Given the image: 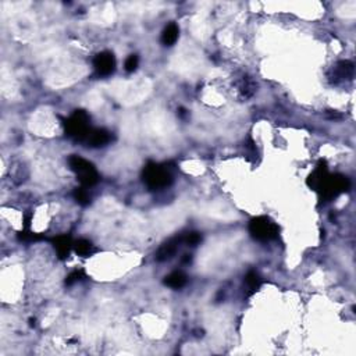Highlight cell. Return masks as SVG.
<instances>
[{
  "label": "cell",
  "mask_w": 356,
  "mask_h": 356,
  "mask_svg": "<svg viewBox=\"0 0 356 356\" xmlns=\"http://www.w3.org/2000/svg\"><path fill=\"white\" fill-rule=\"evenodd\" d=\"M307 185L313 188V190H316L324 200H330L332 198H337L342 192L349 190L351 184H349V180L345 176H341V174L331 176V174H328L327 163L320 160L316 170L313 171L307 178Z\"/></svg>",
  "instance_id": "obj_1"
},
{
  "label": "cell",
  "mask_w": 356,
  "mask_h": 356,
  "mask_svg": "<svg viewBox=\"0 0 356 356\" xmlns=\"http://www.w3.org/2000/svg\"><path fill=\"white\" fill-rule=\"evenodd\" d=\"M143 182L146 184L148 188L151 190H161L166 188L171 184L173 176L167 167H163L156 163H148L143 173H142Z\"/></svg>",
  "instance_id": "obj_2"
},
{
  "label": "cell",
  "mask_w": 356,
  "mask_h": 356,
  "mask_svg": "<svg viewBox=\"0 0 356 356\" xmlns=\"http://www.w3.org/2000/svg\"><path fill=\"white\" fill-rule=\"evenodd\" d=\"M249 233L256 241L267 242L278 237V227L273 220L266 216H259L250 220L249 223Z\"/></svg>",
  "instance_id": "obj_3"
},
{
  "label": "cell",
  "mask_w": 356,
  "mask_h": 356,
  "mask_svg": "<svg viewBox=\"0 0 356 356\" xmlns=\"http://www.w3.org/2000/svg\"><path fill=\"white\" fill-rule=\"evenodd\" d=\"M69 164L83 186H92L99 181V174L95 166L81 156L73 155L69 159Z\"/></svg>",
  "instance_id": "obj_4"
},
{
  "label": "cell",
  "mask_w": 356,
  "mask_h": 356,
  "mask_svg": "<svg viewBox=\"0 0 356 356\" xmlns=\"http://www.w3.org/2000/svg\"><path fill=\"white\" fill-rule=\"evenodd\" d=\"M89 116L88 113L83 110H77L70 118L64 121V128L67 135L77 141H85L88 137L91 127H89Z\"/></svg>",
  "instance_id": "obj_5"
},
{
  "label": "cell",
  "mask_w": 356,
  "mask_h": 356,
  "mask_svg": "<svg viewBox=\"0 0 356 356\" xmlns=\"http://www.w3.org/2000/svg\"><path fill=\"white\" fill-rule=\"evenodd\" d=\"M93 67L102 77H108L116 70V57L112 52H100L93 59Z\"/></svg>",
  "instance_id": "obj_6"
},
{
  "label": "cell",
  "mask_w": 356,
  "mask_h": 356,
  "mask_svg": "<svg viewBox=\"0 0 356 356\" xmlns=\"http://www.w3.org/2000/svg\"><path fill=\"white\" fill-rule=\"evenodd\" d=\"M184 241V238H181V237H174V238L169 239L167 242H164V244L161 245L160 248L157 249L156 255H155V259H156L157 262H166V260H170L174 255L177 254V250H178V246H180V244Z\"/></svg>",
  "instance_id": "obj_7"
},
{
  "label": "cell",
  "mask_w": 356,
  "mask_h": 356,
  "mask_svg": "<svg viewBox=\"0 0 356 356\" xmlns=\"http://www.w3.org/2000/svg\"><path fill=\"white\" fill-rule=\"evenodd\" d=\"M352 77H353V64L351 61H338L332 67V74L330 75L334 83L348 81V79H352Z\"/></svg>",
  "instance_id": "obj_8"
},
{
  "label": "cell",
  "mask_w": 356,
  "mask_h": 356,
  "mask_svg": "<svg viewBox=\"0 0 356 356\" xmlns=\"http://www.w3.org/2000/svg\"><path fill=\"white\" fill-rule=\"evenodd\" d=\"M85 141L89 146L92 148H102L106 146L109 142L112 141V134L106 130L102 128H96V130H91L88 134V137L85 138Z\"/></svg>",
  "instance_id": "obj_9"
},
{
  "label": "cell",
  "mask_w": 356,
  "mask_h": 356,
  "mask_svg": "<svg viewBox=\"0 0 356 356\" xmlns=\"http://www.w3.org/2000/svg\"><path fill=\"white\" fill-rule=\"evenodd\" d=\"M53 246L57 252V256L60 259H66L69 256L71 246H74V245L69 235H60V237H56L53 239Z\"/></svg>",
  "instance_id": "obj_10"
},
{
  "label": "cell",
  "mask_w": 356,
  "mask_h": 356,
  "mask_svg": "<svg viewBox=\"0 0 356 356\" xmlns=\"http://www.w3.org/2000/svg\"><path fill=\"white\" fill-rule=\"evenodd\" d=\"M178 35H180V30H178V25L171 23L164 28L163 34H161V42L166 46H173L176 44L177 39H178Z\"/></svg>",
  "instance_id": "obj_11"
},
{
  "label": "cell",
  "mask_w": 356,
  "mask_h": 356,
  "mask_svg": "<svg viewBox=\"0 0 356 356\" xmlns=\"http://www.w3.org/2000/svg\"><path fill=\"white\" fill-rule=\"evenodd\" d=\"M186 281H188V278L182 271H173L164 278V284L167 287L174 288V289H180V288L185 287Z\"/></svg>",
  "instance_id": "obj_12"
},
{
  "label": "cell",
  "mask_w": 356,
  "mask_h": 356,
  "mask_svg": "<svg viewBox=\"0 0 356 356\" xmlns=\"http://www.w3.org/2000/svg\"><path fill=\"white\" fill-rule=\"evenodd\" d=\"M238 91L241 93V96L245 99L250 98L255 92H256V85L249 77H244L241 79V82L238 83Z\"/></svg>",
  "instance_id": "obj_13"
},
{
  "label": "cell",
  "mask_w": 356,
  "mask_h": 356,
  "mask_svg": "<svg viewBox=\"0 0 356 356\" xmlns=\"http://www.w3.org/2000/svg\"><path fill=\"white\" fill-rule=\"evenodd\" d=\"M74 249H75L77 255L82 256V258H88L89 255H92L93 252H95L92 242L88 241V239H78V241L74 244Z\"/></svg>",
  "instance_id": "obj_14"
},
{
  "label": "cell",
  "mask_w": 356,
  "mask_h": 356,
  "mask_svg": "<svg viewBox=\"0 0 356 356\" xmlns=\"http://www.w3.org/2000/svg\"><path fill=\"white\" fill-rule=\"evenodd\" d=\"M245 284H246V287L249 289L248 295H252L262 285V278H260V276L256 271H249L246 274V277H245Z\"/></svg>",
  "instance_id": "obj_15"
},
{
  "label": "cell",
  "mask_w": 356,
  "mask_h": 356,
  "mask_svg": "<svg viewBox=\"0 0 356 356\" xmlns=\"http://www.w3.org/2000/svg\"><path fill=\"white\" fill-rule=\"evenodd\" d=\"M74 198H75V200L78 202L79 205L87 206L91 203V196L88 195V192L83 190V188H77V190L74 191Z\"/></svg>",
  "instance_id": "obj_16"
},
{
  "label": "cell",
  "mask_w": 356,
  "mask_h": 356,
  "mask_svg": "<svg viewBox=\"0 0 356 356\" xmlns=\"http://www.w3.org/2000/svg\"><path fill=\"white\" fill-rule=\"evenodd\" d=\"M138 64H139V59H138L137 54L128 56V59L125 60V64H124L125 71H127V73H134V71L138 69Z\"/></svg>",
  "instance_id": "obj_17"
},
{
  "label": "cell",
  "mask_w": 356,
  "mask_h": 356,
  "mask_svg": "<svg viewBox=\"0 0 356 356\" xmlns=\"http://www.w3.org/2000/svg\"><path fill=\"white\" fill-rule=\"evenodd\" d=\"M184 241H185L186 244L191 245V246H196V245L199 244L200 241H202V235L199 234V233H190V234H186V237L184 238Z\"/></svg>",
  "instance_id": "obj_18"
},
{
  "label": "cell",
  "mask_w": 356,
  "mask_h": 356,
  "mask_svg": "<svg viewBox=\"0 0 356 356\" xmlns=\"http://www.w3.org/2000/svg\"><path fill=\"white\" fill-rule=\"evenodd\" d=\"M82 278H83L82 270H75V271H73V273L70 274L69 277L66 278V284H67V285H73L74 283H77V281L82 280Z\"/></svg>",
  "instance_id": "obj_19"
},
{
  "label": "cell",
  "mask_w": 356,
  "mask_h": 356,
  "mask_svg": "<svg viewBox=\"0 0 356 356\" xmlns=\"http://www.w3.org/2000/svg\"><path fill=\"white\" fill-rule=\"evenodd\" d=\"M191 260H192L191 255H184V258H182V263H190Z\"/></svg>",
  "instance_id": "obj_20"
}]
</instances>
